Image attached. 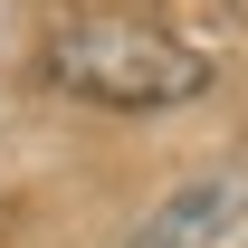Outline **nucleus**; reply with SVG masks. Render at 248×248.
<instances>
[{
  "instance_id": "obj_2",
  "label": "nucleus",
  "mask_w": 248,
  "mask_h": 248,
  "mask_svg": "<svg viewBox=\"0 0 248 248\" xmlns=\"http://www.w3.org/2000/svg\"><path fill=\"white\" fill-rule=\"evenodd\" d=\"M239 210H248V182H239V172H201V182H182L124 248H219Z\"/></svg>"
},
{
  "instance_id": "obj_1",
  "label": "nucleus",
  "mask_w": 248,
  "mask_h": 248,
  "mask_svg": "<svg viewBox=\"0 0 248 248\" xmlns=\"http://www.w3.org/2000/svg\"><path fill=\"white\" fill-rule=\"evenodd\" d=\"M38 77L67 105H105V115H162V105L210 95V58L134 10H67L38 38Z\"/></svg>"
}]
</instances>
